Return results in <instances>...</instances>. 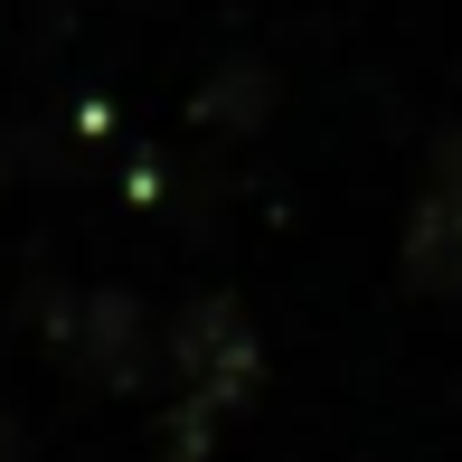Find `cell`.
I'll return each mask as SVG.
<instances>
[{
	"instance_id": "cell-1",
	"label": "cell",
	"mask_w": 462,
	"mask_h": 462,
	"mask_svg": "<svg viewBox=\"0 0 462 462\" xmlns=\"http://www.w3.org/2000/svg\"><path fill=\"white\" fill-rule=\"evenodd\" d=\"M406 283L462 292V133L434 142V171H425V189H415V217H406Z\"/></svg>"
}]
</instances>
